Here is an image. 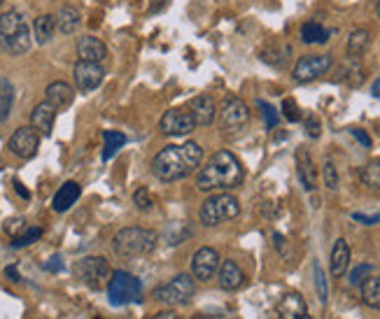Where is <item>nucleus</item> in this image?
<instances>
[{"mask_svg":"<svg viewBox=\"0 0 380 319\" xmlns=\"http://www.w3.org/2000/svg\"><path fill=\"white\" fill-rule=\"evenodd\" d=\"M203 161V147L194 140H187L185 145H168L152 158V173L161 182H177L185 180L201 168Z\"/></svg>","mask_w":380,"mask_h":319,"instance_id":"nucleus-1","label":"nucleus"},{"mask_svg":"<svg viewBox=\"0 0 380 319\" xmlns=\"http://www.w3.org/2000/svg\"><path fill=\"white\" fill-rule=\"evenodd\" d=\"M245 180V170L241 161L226 150H219L208 158L203 168L196 175V189L199 192H231L241 187Z\"/></svg>","mask_w":380,"mask_h":319,"instance_id":"nucleus-2","label":"nucleus"},{"mask_svg":"<svg viewBox=\"0 0 380 319\" xmlns=\"http://www.w3.org/2000/svg\"><path fill=\"white\" fill-rule=\"evenodd\" d=\"M33 40H30V28L19 10H8L0 14V49L12 54V56H21L26 54Z\"/></svg>","mask_w":380,"mask_h":319,"instance_id":"nucleus-3","label":"nucleus"},{"mask_svg":"<svg viewBox=\"0 0 380 319\" xmlns=\"http://www.w3.org/2000/svg\"><path fill=\"white\" fill-rule=\"evenodd\" d=\"M159 233L152 229H140V226H128L114 233L112 249L117 256L124 259H136V256H147L157 249Z\"/></svg>","mask_w":380,"mask_h":319,"instance_id":"nucleus-4","label":"nucleus"},{"mask_svg":"<svg viewBox=\"0 0 380 319\" xmlns=\"http://www.w3.org/2000/svg\"><path fill=\"white\" fill-rule=\"evenodd\" d=\"M106 291L110 305H114V308L143 303V282L128 271H112Z\"/></svg>","mask_w":380,"mask_h":319,"instance_id":"nucleus-5","label":"nucleus"},{"mask_svg":"<svg viewBox=\"0 0 380 319\" xmlns=\"http://www.w3.org/2000/svg\"><path fill=\"white\" fill-rule=\"evenodd\" d=\"M241 214V203H238L236 196H231L229 192H219L212 194L210 198H206V203L201 205V224L212 229V226H219L224 222H231Z\"/></svg>","mask_w":380,"mask_h":319,"instance_id":"nucleus-6","label":"nucleus"},{"mask_svg":"<svg viewBox=\"0 0 380 319\" xmlns=\"http://www.w3.org/2000/svg\"><path fill=\"white\" fill-rule=\"evenodd\" d=\"M110 275H112V268L106 256H84L75 263V278L91 291L106 289Z\"/></svg>","mask_w":380,"mask_h":319,"instance_id":"nucleus-7","label":"nucleus"},{"mask_svg":"<svg viewBox=\"0 0 380 319\" xmlns=\"http://www.w3.org/2000/svg\"><path fill=\"white\" fill-rule=\"evenodd\" d=\"M194 294H196V280L192 278V275L180 273V275H175L168 285L157 287L154 294H152V298L159 300L161 305L175 308V305H187L189 300L194 298Z\"/></svg>","mask_w":380,"mask_h":319,"instance_id":"nucleus-8","label":"nucleus"},{"mask_svg":"<svg viewBox=\"0 0 380 319\" xmlns=\"http://www.w3.org/2000/svg\"><path fill=\"white\" fill-rule=\"evenodd\" d=\"M219 126H222L226 136H238L250 126V107L245 105L243 98H224L222 107H219Z\"/></svg>","mask_w":380,"mask_h":319,"instance_id":"nucleus-9","label":"nucleus"},{"mask_svg":"<svg viewBox=\"0 0 380 319\" xmlns=\"http://www.w3.org/2000/svg\"><path fill=\"white\" fill-rule=\"evenodd\" d=\"M332 65H334L332 54H308V56H301L297 61V65L292 70V79L297 84H308L312 79L332 70Z\"/></svg>","mask_w":380,"mask_h":319,"instance_id":"nucleus-10","label":"nucleus"},{"mask_svg":"<svg viewBox=\"0 0 380 319\" xmlns=\"http://www.w3.org/2000/svg\"><path fill=\"white\" fill-rule=\"evenodd\" d=\"M8 147H10V152L14 156L28 161V158H33L40 150V133L35 131L33 126H21V128H17V131L12 133Z\"/></svg>","mask_w":380,"mask_h":319,"instance_id":"nucleus-11","label":"nucleus"},{"mask_svg":"<svg viewBox=\"0 0 380 319\" xmlns=\"http://www.w3.org/2000/svg\"><path fill=\"white\" fill-rule=\"evenodd\" d=\"M72 77H75V87L79 94H91L94 89L101 87L106 70L101 63H87V61H77L72 68Z\"/></svg>","mask_w":380,"mask_h":319,"instance_id":"nucleus-12","label":"nucleus"},{"mask_svg":"<svg viewBox=\"0 0 380 319\" xmlns=\"http://www.w3.org/2000/svg\"><path fill=\"white\" fill-rule=\"evenodd\" d=\"M196 128V121L189 110H168L159 121V131L163 136H189Z\"/></svg>","mask_w":380,"mask_h":319,"instance_id":"nucleus-13","label":"nucleus"},{"mask_svg":"<svg viewBox=\"0 0 380 319\" xmlns=\"http://www.w3.org/2000/svg\"><path fill=\"white\" fill-rule=\"evenodd\" d=\"M219 268V254L212 247H201L192 256V278L199 282H208L214 278Z\"/></svg>","mask_w":380,"mask_h":319,"instance_id":"nucleus-14","label":"nucleus"},{"mask_svg":"<svg viewBox=\"0 0 380 319\" xmlns=\"http://www.w3.org/2000/svg\"><path fill=\"white\" fill-rule=\"evenodd\" d=\"M77 59L87 63H103L108 59V47L96 35H84L77 40Z\"/></svg>","mask_w":380,"mask_h":319,"instance_id":"nucleus-15","label":"nucleus"},{"mask_svg":"<svg viewBox=\"0 0 380 319\" xmlns=\"http://www.w3.org/2000/svg\"><path fill=\"white\" fill-rule=\"evenodd\" d=\"M297 175L299 182L303 184L306 192H315L317 189V168L315 161H312L310 152L306 147H299L297 150Z\"/></svg>","mask_w":380,"mask_h":319,"instance_id":"nucleus-16","label":"nucleus"},{"mask_svg":"<svg viewBox=\"0 0 380 319\" xmlns=\"http://www.w3.org/2000/svg\"><path fill=\"white\" fill-rule=\"evenodd\" d=\"M54 121H57V107L49 101H42L35 105V110L30 112V126L40 133V136H52Z\"/></svg>","mask_w":380,"mask_h":319,"instance_id":"nucleus-17","label":"nucleus"},{"mask_svg":"<svg viewBox=\"0 0 380 319\" xmlns=\"http://www.w3.org/2000/svg\"><path fill=\"white\" fill-rule=\"evenodd\" d=\"M189 112H192L196 126H210L214 121V116H217V105H214V101L210 96L201 94L189 101Z\"/></svg>","mask_w":380,"mask_h":319,"instance_id":"nucleus-18","label":"nucleus"},{"mask_svg":"<svg viewBox=\"0 0 380 319\" xmlns=\"http://www.w3.org/2000/svg\"><path fill=\"white\" fill-rule=\"evenodd\" d=\"M217 280H219V287L224 291H236L241 289L245 285V273L241 271L236 261H219V268H217Z\"/></svg>","mask_w":380,"mask_h":319,"instance_id":"nucleus-19","label":"nucleus"},{"mask_svg":"<svg viewBox=\"0 0 380 319\" xmlns=\"http://www.w3.org/2000/svg\"><path fill=\"white\" fill-rule=\"evenodd\" d=\"M278 317L280 319H303L308 317V305H306V300L301 294L292 291V294H285L283 298H280L278 303Z\"/></svg>","mask_w":380,"mask_h":319,"instance_id":"nucleus-20","label":"nucleus"},{"mask_svg":"<svg viewBox=\"0 0 380 319\" xmlns=\"http://www.w3.org/2000/svg\"><path fill=\"white\" fill-rule=\"evenodd\" d=\"M348 266H350V245L346 238H339L332 247V256H329V271L334 278H343L348 273Z\"/></svg>","mask_w":380,"mask_h":319,"instance_id":"nucleus-21","label":"nucleus"},{"mask_svg":"<svg viewBox=\"0 0 380 319\" xmlns=\"http://www.w3.org/2000/svg\"><path fill=\"white\" fill-rule=\"evenodd\" d=\"M45 94H47V101L52 103V105L57 107V110L68 107L70 103L75 101V89H72L68 82H61V79H59V82L49 84Z\"/></svg>","mask_w":380,"mask_h":319,"instance_id":"nucleus-22","label":"nucleus"},{"mask_svg":"<svg viewBox=\"0 0 380 319\" xmlns=\"http://www.w3.org/2000/svg\"><path fill=\"white\" fill-rule=\"evenodd\" d=\"M79 194H82V187H79L77 182H66L63 187H61L59 192H57V196H54L52 207H54V210H57V212H66V210H70V207L77 203Z\"/></svg>","mask_w":380,"mask_h":319,"instance_id":"nucleus-23","label":"nucleus"},{"mask_svg":"<svg viewBox=\"0 0 380 319\" xmlns=\"http://www.w3.org/2000/svg\"><path fill=\"white\" fill-rule=\"evenodd\" d=\"M334 79L336 82L350 84V87H359V84L364 82V65H361V59L348 56V61L339 68V75H336Z\"/></svg>","mask_w":380,"mask_h":319,"instance_id":"nucleus-24","label":"nucleus"},{"mask_svg":"<svg viewBox=\"0 0 380 319\" xmlns=\"http://www.w3.org/2000/svg\"><path fill=\"white\" fill-rule=\"evenodd\" d=\"M79 23H82V14H79L77 8H72V5H63V8L59 10L57 30H61L63 35H72L79 28Z\"/></svg>","mask_w":380,"mask_h":319,"instance_id":"nucleus-25","label":"nucleus"},{"mask_svg":"<svg viewBox=\"0 0 380 319\" xmlns=\"http://www.w3.org/2000/svg\"><path fill=\"white\" fill-rule=\"evenodd\" d=\"M57 33V17L52 14H40L38 19L33 21V38L38 45H47L49 40Z\"/></svg>","mask_w":380,"mask_h":319,"instance_id":"nucleus-26","label":"nucleus"},{"mask_svg":"<svg viewBox=\"0 0 380 319\" xmlns=\"http://www.w3.org/2000/svg\"><path fill=\"white\" fill-rule=\"evenodd\" d=\"M371 45V33L366 28H357L350 33V38H348V45H346V52L350 59H361V54L369 49Z\"/></svg>","mask_w":380,"mask_h":319,"instance_id":"nucleus-27","label":"nucleus"},{"mask_svg":"<svg viewBox=\"0 0 380 319\" xmlns=\"http://www.w3.org/2000/svg\"><path fill=\"white\" fill-rule=\"evenodd\" d=\"M332 38V30H327L317 21H306L301 26V42L306 45H324Z\"/></svg>","mask_w":380,"mask_h":319,"instance_id":"nucleus-28","label":"nucleus"},{"mask_svg":"<svg viewBox=\"0 0 380 319\" xmlns=\"http://www.w3.org/2000/svg\"><path fill=\"white\" fill-rule=\"evenodd\" d=\"M361 289V300H364L369 308L380 310V278L378 275H371L359 285Z\"/></svg>","mask_w":380,"mask_h":319,"instance_id":"nucleus-29","label":"nucleus"},{"mask_svg":"<svg viewBox=\"0 0 380 319\" xmlns=\"http://www.w3.org/2000/svg\"><path fill=\"white\" fill-rule=\"evenodd\" d=\"M290 56H292V47L290 45H271V47H266L261 52L263 63L275 65V68H283Z\"/></svg>","mask_w":380,"mask_h":319,"instance_id":"nucleus-30","label":"nucleus"},{"mask_svg":"<svg viewBox=\"0 0 380 319\" xmlns=\"http://www.w3.org/2000/svg\"><path fill=\"white\" fill-rule=\"evenodd\" d=\"M12 103H14V84L8 77L0 75V124L8 121L12 112Z\"/></svg>","mask_w":380,"mask_h":319,"instance_id":"nucleus-31","label":"nucleus"},{"mask_svg":"<svg viewBox=\"0 0 380 319\" xmlns=\"http://www.w3.org/2000/svg\"><path fill=\"white\" fill-rule=\"evenodd\" d=\"M103 140H106V150H103V161H110L121 147L126 145V136L121 131H106L103 133Z\"/></svg>","mask_w":380,"mask_h":319,"instance_id":"nucleus-32","label":"nucleus"},{"mask_svg":"<svg viewBox=\"0 0 380 319\" xmlns=\"http://www.w3.org/2000/svg\"><path fill=\"white\" fill-rule=\"evenodd\" d=\"M359 180L364 187L380 189V161H369L359 170Z\"/></svg>","mask_w":380,"mask_h":319,"instance_id":"nucleus-33","label":"nucleus"},{"mask_svg":"<svg viewBox=\"0 0 380 319\" xmlns=\"http://www.w3.org/2000/svg\"><path fill=\"white\" fill-rule=\"evenodd\" d=\"M42 238V229L40 226H26V231L19 233L17 238H12V247L19 249V247H28V245L38 243Z\"/></svg>","mask_w":380,"mask_h":319,"instance_id":"nucleus-34","label":"nucleus"},{"mask_svg":"<svg viewBox=\"0 0 380 319\" xmlns=\"http://www.w3.org/2000/svg\"><path fill=\"white\" fill-rule=\"evenodd\" d=\"M312 275H315V289H317V298H320L322 305H327L329 300V289H327V275H324L320 263L312 266Z\"/></svg>","mask_w":380,"mask_h":319,"instance_id":"nucleus-35","label":"nucleus"},{"mask_svg":"<svg viewBox=\"0 0 380 319\" xmlns=\"http://www.w3.org/2000/svg\"><path fill=\"white\" fill-rule=\"evenodd\" d=\"M373 275V266L371 263H359V266H354L350 275H348V285L350 287H359L361 282H364L366 278H371Z\"/></svg>","mask_w":380,"mask_h":319,"instance_id":"nucleus-36","label":"nucleus"},{"mask_svg":"<svg viewBox=\"0 0 380 319\" xmlns=\"http://www.w3.org/2000/svg\"><path fill=\"white\" fill-rule=\"evenodd\" d=\"M133 203H136L138 210H143V212H150L152 207H154V198H152V194H150V189L147 187H140L136 194H133Z\"/></svg>","mask_w":380,"mask_h":319,"instance_id":"nucleus-37","label":"nucleus"},{"mask_svg":"<svg viewBox=\"0 0 380 319\" xmlns=\"http://www.w3.org/2000/svg\"><path fill=\"white\" fill-rule=\"evenodd\" d=\"M257 107L261 110V114H263V121H266V128H273L275 124L280 121V114L275 112V107L273 105H268L266 101H257Z\"/></svg>","mask_w":380,"mask_h":319,"instance_id":"nucleus-38","label":"nucleus"},{"mask_svg":"<svg viewBox=\"0 0 380 319\" xmlns=\"http://www.w3.org/2000/svg\"><path fill=\"white\" fill-rule=\"evenodd\" d=\"M324 184H327V189H332V192H336L339 189V173H336V165L332 161L324 163Z\"/></svg>","mask_w":380,"mask_h":319,"instance_id":"nucleus-39","label":"nucleus"},{"mask_svg":"<svg viewBox=\"0 0 380 319\" xmlns=\"http://www.w3.org/2000/svg\"><path fill=\"white\" fill-rule=\"evenodd\" d=\"M23 231H26V222H23L21 217H12V219L5 222V233H8L10 238H17Z\"/></svg>","mask_w":380,"mask_h":319,"instance_id":"nucleus-40","label":"nucleus"},{"mask_svg":"<svg viewBox=\"0 0 380 319\" xmlns=\"http://www.w3.org/2000/svg\"><path fill=\"white\" fill-rule=\"evenodd\" d=\"M283 114H285L287 121H299V119H301V110H299V105L292 101V98H285V101H283Z\"/></svg>","mask_w":380,"mask_h":319,"instance_id":"nucleus-41","label":"nucleus"},{"mask_svg":"<svg viewBox=\"0 0 380 319\" xmlns=\"http://www.w3.org/2000/svg\"><path fill=\"white\" fill-rule=\"evenodd\" d=\"M306 133H308L310 138H320V133H322V126H320V119H317L315 114L306 116Z\"/></svg>","mask_w":380,"mask_h":319,"instance_id":"nucleus-42","label":"nucleus"},{"mask_svg":"<svg viewBox=\"0 0 380 319\" xmlns=\"http://www.w3.org/2000/svg\"><path fill=\"white\" fill-rule=\"evenodd\" d=\"M45 271H49V273H61V271H63V256L54 254L52 259L45 263Z\"/></svg>","mask_w":380,"mask_h":319,"instance_id":"nucleus-43","label":"nucleus"},{"mask_svg":"<svg viewBox=\"0 0 380 319\" xmlns=\"http://www.w3.org/2000/svg\"><path fill=\"white\" fill-rule=\"evenodd\" d=\"M354 222H361L364 226H373L380 222V214H361V212H352Z\"/></svg>","mask_w":380,"mask_h":319,"instance_id":"nucleus-44","label":"nucleus"},{"mask_svg":"<svg viewBox=\"0 0 380 319\" xmlns=\"http://www.w3.org/2000/svg\"><path fill=\"white\" fill-rule=\"evenodd\" d=\"M350 133H352V138H357L359 143L366 147V150H369V147L373 145V143H371V138H369V133L361 131V128H350Z\"/></svg>","mask_w":380,"mask_h":319,"instance_id":"nucleus-45","label":"nucleus"},{"mask_svg":"<svg viewBox=\"0 0 380 319\" xmlns=\"http://www.w3.org/2000/svg\"><path fill=\"white\" fill-rule=\"evenodd\" d=\"M150 319H180V317H177L175 310H161V312H157V315H152Z\"/></svg>","mask_w":380,"mask_h":319,"instance_id":"nucleus-46","label":"nucleus"},{"mask_svg":"<svg viewBox=\"0 0 380 319\" xmlns=\"http://www.w3.org/2000/svg\"><path fill=\"white\" fill-rule=\"evenodd\" d=\"M5 278H10L12 282H21L19 273H17V266H8V268H5Z\"/></svg>","mask_w":380,"mask_h":319,"instance_id":"nucleus-47","label":"nucleus"},{"mask_svg":"<svg viewBox=\"0 0 380 319\" xmlns=\"http://www.w3.org/2000/svg\"><path fill=\"white\" fill-rule=\"evenodd\" d=\"M14 189H17V194H19L21 196V198H30V194H28V189L26 187H23V184L19 182V180H14Z\"/></svg>","mask_w":380,"mask_h":319,"instance_id":"nucleus-48","label":"nucleus"},{"mask_svg":"<svg viewBox=\"0 0 380 319\" xmlns=\"http://www.w3.org/2000/svg\"><path fill=\"white\" fill-rule=\"evenodd\" d=\"M371 94L376 96V98H380V77L376 79V82H373V87H371Z\"/></svg>","mask_w":380,"mask_h":319,"instance_id":"nucleus-49","label":"nucleus"},{"mask_svg":"<svg viewBox=\"0 0 380 319\" xmlns=\"http://www.w3.org/2000/svg\"><path fill=\"white\" fill-rule=\"evenodd\" d=\"M376 14L380 17V0H376Z\"/></svg>","mask_w":380,"mask_h":319,"instance_id":"nucleus-50","label":"nucleus"},{"mask_svg":"<svg viewBox=\"0 0 380 319\" xmlns=\"http://www.w3.org/2000/svg\"><path fill=\"white\" fill-rule=\"evenodd\" d=\"M3 3H5V0H0V5H3Z\"/></svg>","mask_w":380,"mask_h":319,"instance_id":"nucleus-51","label":"nucleus"},{"mask_svg":"<svg viewBox=\"0 0 380 319\" xmlns=\"http://www.w3.org/2000/svg\"><path fill=\"white\" fill-rule=\"evenodd\" d=\"M303 319H310V317H303Z\"/></svg>","mask_w":380,"mask_h":319,"instance_id":"nucleus-52","label":"nucleus"},{"mask_svg":"<svg viewBox=\"0 0 380 319\" xmlns=\"http://www.w3.org/2000/svg\"><path fill=\"white\" fill-rule=\"evenodd\" d=\"M96 319H101V317H96Z\"/></svg>","mask_w":380,"mask_h":319,"instance_id":"nucleus-53","label":"nucleus"}]
</instances>
